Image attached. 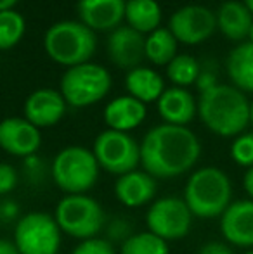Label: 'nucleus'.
Returning <instances> with one entry per match:
<instances>
[{
	"instance_id": "obj_23",
	"label": "nucleus",
	"mask_w": 253,
	"mask_h": 254,
	"mask_svg": "<svg viewBox=\"0 0 253 254\" xmlns=\"http://www.w3.org/2000/svg\"><path fill=\"white\" fill-rule=\"evenodd\" d=\"M125 19L139 33H153L162 23V9L156 0H127Z\"/></svg>"
},
{
	"instance_id": "obj_36",
	"label": "nucleus",
	"mask_w": 253,
	"mask_h": 254,
	"mask_svg": "<svg viewBox=\"0 0 253 254\" xmlns=\"http://www.w3.org/2000/svg\"><path fill=\"white\" fill-rule=\"evenodd\" d=\"M17 2H19V0H0V12H3V10H12V7L16 5Z\"/></svg>"
},
{
	"instance_id": "obj_22",
	"label": "nucleus",
	"mask_w": 253,
	"mask_h": 254,
	"mask_svg": "<svg viewBox=\"0 0 253 254\" xmlns=\"http://www.w3.org/2000/svg\"><path fill=\"white\" fill-rule=\"evenodd\" d=\"M227 74L238 90L253 94V44L245 42L233 49L227 57Z\"/></svg>"
},
{
	"instance_id": "obj_9",
	"label": "nucleus",
	"mask_w": 253,
	"mask_h": 254,
	"mask_svg": "<svg viewBox=\"0 0 253 254\" xmlns=\"http://www.w3.org/2000/svg\"><path fill=\"white\" fill-rule=\"evenodd\" d=\"M92 152L101 170L118 177L137 170L141 164V144L125 131L104 130L95 138Z\"/></svg>"
},
{
	"instance_id": "obj_5",
	"label": "nucleus",
	"mask_w": 253,
	"mask_h": 254,
	"mask_svg": "<svg viewBox=\"0 0 253 254\" xmlns=\"http://www.w3.org/2000/svg\"><path fill=\"white\" fill-rule=\"evenodd\" d=\"M99 170L94 152L80 145H70L54 157L52 178L66 195L85 194L95 185Z\"/></svg>"
},
{
	"instance_id": "obj_39",
	"label": "nucleus",
	"mask_w": 253,
	"mask_h": 254,
	"mask_svg": "<svg viewBox=\"0 0 253 254\" xmlns=\"http://www.w3.org/2000/svg\"><path fill=\"white\" fill-rule=\"evenodd\" d=\"M248 42L253 44V24H252V28H250V33H248Z\"/></svg>"
},
{
	"instance_id": "obj_11",
	"label": "nucleus",
	"mask_w": 253,
	"mask_h": 254,
	"mask_svg": "<svg viewBox=\"0 0 253 254\" xmlns=\"http://www.w3.org/2000/svg\"><path fill=\"white\" fill-rule=\"evenodd\" d=\"M217 28V16L203 5H186L172 14L169 30L177 42L198 45L208 40Z\"/></svg>"
},
{
	"instance_id": "obj_2",
	"label": "nucleus",
	"mask_w": 253,
	"mask_h": 254,
	"mask_svg": "<svg viewBox=\"0 0 253 254\" xmlns=\"http://www.w3.org/2000/svg\"><path fill=\"white\" fill-rule=\"evenodd\" d=\"M198 114L203 125L219 137H238L250 125V102L231 85H215L201 92Z\"/></svg>"
},
{
	"instance_id": "obj_7",
	"label": "nucleus",
	"mask_w": 253,
	"mask_h": 254,
	"mask_svg": "<svg viewBox=\"0 0 253 254\" xmlns=\"http://www.w3.org/2000/svg\"><path fill=\"white\" fill-rule=\"evenodd\" d=\"M111 88V74L99 64L85 63L68 67L61 80V95L73 107H87L106 97Z\"/></svg>"
},
{
	"instance_id": "obj_38",
	"label": "nucleus",
	"mask_w": 253,
	"mask_h": 254,
	"mask_svg": "<svg viewBox=\"0 0 253 254\" xmlns=\"http://www.w3.org/2000/svg\"><path fill=\"white\" fill-rule=\"evenodd\" d=\"M250 125L253 127V101L250 102Z\"/></svg>"
},
{
	"instance_id": "obj_35",
	"label": "nucleus",
	"mask_w": 253,
	"mask_h": 254,
	"mask_svg": "<svg viewBox=\"0 0 253 254\" xmlns=\"http://www.w3.org/2000/svg\"><path fill=\"white\" fill-rule=\"evenodd\" d=\"M0 254H19L16 244L7 239H0Z\"/></svg>"
},
{
	"instance_id": "obj_40",
	"label": "nucleus",
	"mask_w": 253,
	"mask_h": 254,
	"mask_svg": "<svg viewBox=\"0 0 253 254\" xmlns=\"http://www.w3.org/2000/svg\"><path fill=\"white\" fill-rule=\"evenodd\" d=\"M245 254H253V249H252V251H248V253H245Z\"/></svg>"
},
{
	"instance_id": "obj_4",
	"label": "nucleus",
	"mask_w": 253,
	"mask_h": 254,
	"mask_svg": "<svg viewBox=\"0 0 253 254\" xmlns=\"http://www.w3.org/2000/svg\"><path fill=\"white\" fill-rule=\"evenodd\" d=\"M44 47L54 63L63 66H80L95 51V35L80 21H59L44 37Z\"/></svg>"
},
{
	"instance_id": "obj_15",
	"label": "nucleus",
	"mask_w": 253,
	"mask_h": 254,
	"mask_svg": "<svg viewBox=\"0 0 253 254\" xmlns=\"http://www.w3.org/2000/svg\"><path fill=\"white\" fill-rule=\"evenodd\" d=\"M66 113V101L54 88H40L28 95L24 102V118L37 128L59 123Z\"/></svg>"
},
{
	"instance_id": "obj_16",
	"label": "nucleus",
	"mask_w": 253,
	"mask_h": 254,
	"mask_svg": "<svg viewBox=\"0 0 253 254\" xmlns=\"http://www.w3.org/2000/svg\"><path fill=\"white\" fill-rule=\"evenodd\" d=\"M127 0H78V16L80 23L92 31L116 30L125 19Z\"/></svg>"
},
{
	"instance_id": "obj_29",
	"label": "nucleus",
	"mask_w": 253,
	"mask_h": 254,
	"mask_svg": "<svg viewBox=\"0 0 253 254\" xmlns=\"http://www.w3.org/2000/svg\"><path fill=\"white\" fill-rule=\"evenodd\" d=\"M71 254H116V253L109 241L94 237V239H87V241H82L73 249Z\"/></svg>"
},
{
	"instance_id": "obj_26",
	"label": "nucleus",
	"mask_w": 253,
	"mask_h": 254,
	"mask_svg": "<svg viewBox=\"0 0 253 254\" xmlns=\"http://www.w3.org/2000/svg\"><path fill=\"white\" fill-rule=\"evenodd\" d=\"M199 64L192 56L187 54H179L175 56L170 64L167 66V76L170 78L172 83L177 87H187V85L194 83L199 76Z\"/></svg>"
},
{
	"instance_id": "obj_14",
	"label": "nucleus",
	"mask_w": 253,
	"mask_h": 254,
	"mask_svg": "<svg viewBox=\"0 0 253 254\" xmlns=\"http://www.w3.org/2000/svg\"><path fill=\"white\" fill-rule=\"evenodd\" d=\"M108 56L122 69H135L146 57V37L130 26H118L108 38Z\"/></svg>"
},
{
	"instance_id": "obj_18",
	"label": "nucleus",
	"mask_w": 253,
	"mask_h": 254,
	"mask_svg": "<svg viewBox=\"0 0 253 254\" xmlns=\"http://www.w3.org/2000/svg\"><path fill=\"white\" fill-rule=\"evenodd\" d=\"M158 113L167 125L186 127L198 113V104L191 92L182 87L167 88L158 99Z\"/></svg>"
},
{
	"instance_id": "obj_6",
	"label": "nucleus",
	"mask_w": 253,
	"mask_h": 254,
	"mask_svg": "<svg viewBox=\"0 0 253 254\" xmlns=\"http://www.w3.org/2000/svg\"><path fill=\"white\" fill-rule=\"evenodd\" d=\"M54 218L61 232L80 241L94 239L104 225V211L101 204L85 194L63 197L58 202Z\"/></svg>"
},
{
	"instance_id": "obj_27",
	"label": "nucleus",
	"mask_w": 253,
	"mask_h": 254,
	"mask_svg": "<svg viewBox=\"0 0 253 254\" xmlns=\"http://www.w3.org/2000/svg\"><path fill=\"white\" fill-rule=\"evenodd\" d=\"M26 23L24 17L16 10L0 12V51H9L23 38Z\"/></svg>"
},
{
	"instance_id": "obj_13",
	"label": "nucleus",
	"mask_w": 253,
	"mask_h": 254,
	"mask_svg": "<svg viewBox=\"0 0 253 254\" xmlns=\"http://www.w3.org/2000/svg\"><path fill=\"white\" fill-rule=\"evenodd\" d=\"M220 232L229 244L236 248H253V201L241 199L231 202V206L220 216Z\"/></svg>"
},
{
	"instance_id": "obj_20",
	"label": "nucleus",
	"mask_w": 253,
	"mask_h": 254,
	"mask_svg": "<svg viewBox=\"0 0 253 254\" xmlns=\"http://www.w3.org/2000/svg\"><path fill=\"white\" fill-rule=\"evenodd\" d=\"M253 24V14L248 7L236 0H227L219 7L217 12V26L222 35L233 42H241L248 38L250 28Z\"/></svg>"
},
{
	"instance_id": "obj_17",
	"label": "nucleus",
	"mask_w": 253,
	"mask_h": 254,
	"mask_svg": "<svg viewBox=\"0 0 253 254\" xmlns=\"http://www.w3.org/2000/svg\"><path fill=\"white\" fill-rule=\"evenodd\" d=\"M156 194V180L146 171L134 170L118 177L115 184V195L123 206L141 207L151 202Z\"/></svg>"
},
{
	"instance_id": "obj_24",
	"label": "nucleus",
	"mask_w": 253,
	"mask_h": 254,
	"mask_svg": "<svg viewBox=\"0 0 253 254\" xmlns=\"http://www.w3.org/2000/svg\"><path fill=\"white\" fill-rule=\"evenodd\" d=\"M177 44L172 31L167 28H158L149 37H146V57L153 64L158 66H169L170 61L177 56Z\"/></svg>"
},
{
	"instance_id": "obj_31",
	"label": "nucleus",
	"mask_w": 253,
	"mask_h": 254,
	"mask_svg": "<svg viewBox=\"0 0 253 254\" xmlns=\"http://www.w3.org/2000/svg\"><path fill=\"white\" fill-rule=\"evenodd\" d=\"M198 254H234V251L224 242H206L205 246H201Z\"/></svg>"
},
{
	"instance_id": "obj_3",
	"label": "nucleus",
	"mask_w": 253,
	"mask_h": 254,
	"mask_svg": "<svg viewBox=\"0 0 253 254\" xmlns=\"http://www.w3.org/2000/svg\"><path fill=\"white\" fill-rule=\"evenodd\" d=\"M184 201L192 216L220 218L233 202V184L220 168L205 166L196 170L184 189Z\"/></svg>"
},
{
	"instance_id": "obj_1",
	"label": "nucleus",
	"mask_w": 253,
	"mask_h": 254,
	"mask_svg": "<svg viewBox=\"0 0 253 254\" xmlns=\"http://www.w3.org/2000/svg\"><path fill=\"white\" fill-rule=\"evenodd\" d=\"M201 156V144L187 127L158 125L141 142V164L155 178H175L187 173Z\"/></svg>"
},
{
	"instance_id": "obj_30",
	"label": "nucleus",
	"mask_w": 253,
	"mask_h": 254,
	"mask_svg": "<svg viewBox=\"0 0 253 254\" xmlns=\"http://www.w3.org/2000/svg\"><path fill=\"white\" fill-rule=\"evenodd\" d=\"M17 185V171L9 163H0V195L12 192Z\"/></svg>"
},
{
	"instance_id": "obj_21",
	"label": "nucleus",
	"mask_w": 253,
	"mask_h": 254,
	"mask_svg": "<svg viewBox=\"0 0 253 254\" xmlns=\"http://www.w3.org/2000/svg\"><path fill=\"white\" fill-rule=\"evenodd\" d=\"M125 85L128 94L134 99H137V101H141L142 104L158 101L163 92H165L163 78L155 69L141 66L128 71Z\"/></svg>"
},
{
	"instance_id": "obj_28",
	"label": "nucleus",
	"mask_w": 253,
	"mask_h": 254,
	"mask_svg": "<svg viewBox=\"0 0 253 254\" xmlns=\"http://www.w3.org/2000/svg\"><path fill=\"white\" fill-rule=\"evenodd\" d=\"M231 157L234 163L247 170L253 166V131L241 133L234 138L231 145Z\"/></svg>"
},
{
	"instance_id": "obj_33",
	"label": "nucleus",
	"mask_w": 253,
	"mask_h": 254,
	"mask_svg": "<svg viewBox=\"0 0 253 254\" xmlns=\"http://www.w3.org/2000/svg\"><path fill=\"white\" fill-rule=\"evenodd\" d=\"M17 214V206L14 202H3L0 204V216L7 218V220H10V218H14Z\"/></svg>"
},
{
	"instance_id": "obj_8",
	"label": "nucleus",
	"mask_w": 253,
	"mask_h": 254,
	"mask_svg": "<svg viewBox=\"0 0 253 254\" xmlns=\"http://www.w3.org/2000/svg\"><path fill=\"white\" fill-rule=\"evenodd\" d=\"M61 228L47 213H28L19 218L14 239L19 254H58L61 249Z\"/></svg>"
},
{
	"instance_id": "obj_10",
	"label": "nucleus",
	"mask_w": 253,
	"mask_h": 254,
	"mask_svg": "<svg viewBox=\"0 0 253 254\" xmlns=\"http://www.w3.org/2000/svg\"><path fill=\"white\" fill-rule=\"evenodd\" d=\"M146 225L148 232L158 235L163 241H180L189 234L192 213L184 199L169 195L156 199L149 206L146 213Z\"/></svg>"
},
{
	"instance_id": "obj_34",
	"label": "nucleus",
	"mask_w": 253,
	"mask_h": 254,
	"mask_svg": "<svg viewBox=\"0 0 253 254\" xmlns=\"http://www.w3.org/2000/svg\"><path fill=\"white\" fill-rule=\"evenodd\" d=\"M243 187H245V192L248 194V197L253 201V166L248 168L247 173L243 177Z\"/></svg>"
},
{
	"instance_id": "obj_32",
	"label": "nucleus",
	"mask_w": 253,
	"mask_h": 254,
	"mask_svg": "<svg viewBox=\"0 0 253 254\" xmlns=\"http://www.w3.org/2000/svg\"><path fill=\"white\" fill-rule=\"evenodd\" d=\"M196 85H198V88H199V92H206V90H210V88H213L215 85H219L217 83V80H215V74L213 73H199V76H198V80H196Z\"/></svg>"
},
{
	"instance_id": "obj_12",
	"label": "nucleus",
	"mask_w": 253,
	"mask_h": 254,
	"mask_svg": "<svg viewBox=\"0 0 253 254\" xmlns=\"http://www.w3.org/2000/svg\"><path fill=\"white\" fill-rule=\"evenodd\" d=\"M42 145L40 128L26 118H5L0 121V149L10 156L30 157Z\"/></svg>"
},
{
	"instance_id": "obj_37",
	"label": "nucleus",
	"mask_w": 253,
	"mask_h": 254,
	"mask_svg": "<svg viewBox=\"0 0 253 254\" xmlns=\"http://www.w3.org/2000/svg\"><path fill=\"white\" fill-rule=\"evenodd\" d=\"M243 3L248 7V10H250V12L253 14V0H243Z\"/></svg>"
},
{
	"instance_id": "obj_25",
	"label": "nucleus",
	"mask_w": 253,
	"mask_h": 254,
	"mask_svg": "<svg viewBox=\"0 0 253 254\" xmlns=\"http://www.w3.org/2000/svg\"><path fill=\"white\" fill-rule=\"evenodd\" d=\"M120 254H170L169 242L160 239L151 232L132 234L127 241H123Z\"/></svg>"
},
{
	"instance_id": "obj_19",
	"label": "nucleus",
	"mask_w": 253,
	"mask_h": 254,
	"mask_svg": "<svg viewBox=\"0 0 253 254\" xmlns=\"http://www.w3.org/2000/svg\"><path fill=\"white\" fill-rule=\"evenodd\" d=\"M146 118V104L134 99L132 95L116 97L106 106L104 109V121L109 130L125 131L137 128Z\"/></svg>"
}]
</instances>
